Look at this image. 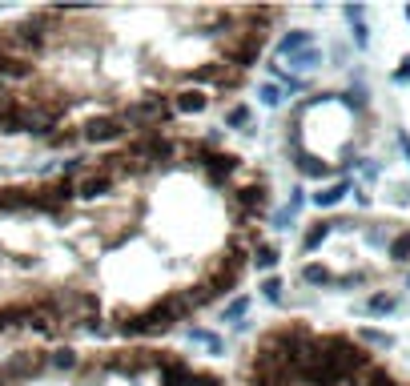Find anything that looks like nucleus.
I'll return each mask as SVG.
<instances>
[{"label":"nucleus","instance_id":"obj_1","mask_svg":"<svg viewBox=\"0 0 410 386\" xmlns=\"http://www.w3.org/2000/svg\"><path fill=\"white\" fill-rule=\"evenodd\" d=\"M270 174L205 129L0 177V338L165 342L266 254Z\"/></svg>","mask_w":410,"mask_h":386},{"label":"nucleus","instance_id":"obj_2","mask_svg":"<svg viewBox=\"0 0 410 386\" xmlns=\"http://www.w3.org/2000/svg\"><path fill=\"white\" fill-rule=\"evenodd\" d=\"M286 8L101 4L0 21V141L105 153L210 121L254 81Z\"/></svg>","mask_w":410,"mask_h":386},{"label":"nucleus","instance_id":"obj_3","mask_svg":"<svg viewBox=\"0 0 410 386\" xmlns=\"http://www.w3.org/2000/svg\"><path fill=\"white\" fill-rule=\"evenodd\" d=\"M0 386H234L169 342H21L0 354Z\"/></svg>","mask_w":410,"mask_h":386},{"label":"nucleus","instance_id":"obj_4","mask_svg":"<svg viewBox=\"0 0 410 386\" xmlns=\"http://www.w3.org/2000/svg\"><path fill=\"white\" fill-rule=\"evenodd\" d=\"M234 386H410V374L354 330L273 318L249 338Z\"/></svg>","mask_w":410,"mask_h":386},{"label":"nucleus","instance_id":"obj_5","mask_svg":"<svg viewBox=\"0 0 410 386\" xmlns=\"http://www.w3.org/2000/svg\"><path fill=\"white\" fill-rule=\"evenodd\" d=\"M410 266V222L402 217H318L298 249V274L310 286L362 290Z\"/></svg>","mask_w":410,"mask_h":386},{"label":"nucleus","instance_id":"obj_6","mask_svg":"<svg viewBox=\"0 0 410 386\" xmlns=\"http://www.w3.org/2000/svg\"><path fill=\"white\" fill-rule=\"evenodd\" d=\"M366 105L350 93H314L286 117V153L306 177H334L366 145Z\"/></svg>","mask_w":410,"mask_h":386}]
</instances>
